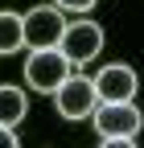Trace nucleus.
Returning a JSON list of instances; mask_svg holds the SVG:
<instances>
[{"instance_id":"0eeeda50","label":"nucleus","mask_w":144,"mask_h":148,"mask_svg":"<svg viewBox=\"0 0 144 148\" xmlns=\"http://www.w3.org/2000/svg\"><path fill=\"white\" fill-rule=\"evenodd\" d=\"M25 115H29V99H25V90L12 86V82H4V86H0V127H16Z\"/></svg>"},{"instance_id":"6e6552de","label":"nucleus","mask_w":144,"mask_h":148,"mask_svg":"<svg viewBox=\"0 0 144 148\" xmlns=\"http://www.w3.org/2000/svg\"><path fill=\"white\" fill-rule=\"evenodd\" d=\"M25 49V16L21 12H0V53H16Z\"/></svg>"},{"instance_id":"1a4fd4ad","label":"nucleus","mask_w":144,"mask_h":148,"mask_svg":"<svg viewBox=\"0 0 144 148\" xmlns=\"http://www.w3.org/2000/svg\"><path fill=\"white\" fill-rule=\"evenodd\" d=\"M99 4V0H53V8H62V12H91Z\"/></svg>"},{"instance_id":"423d86ee","label":"nucleus","mask_w":144,"mask_h":148,"mask_svg":"<svg viewBox=\"0 0 144 148\" xmlns=\"http://www.w3.org/2000/svg\"><path fill=\"white\" fill-rule=\"evenodd\" d=\"M95 90H99V103H132L136 99V70L111 62L95 74Z\"/></svg>"},{"instance_id":"20e7f679","label":"nucleus","mask_w":144,"mask_h":148,"mask_svg":"<svg viewBox=\"0 0 144 148\" xmlns=\"http://www.w3.org/2000/svg\"><path fill=\"white\" fill-rule=\"evenodd\" d=\"M91 119H95V127H99L103 140H136L140 123H144V115H140L136 103H99V111Z\"/></svg>"},{"instance_id":"f03ea898","label":"nucleus","mask_w":144,"mask_h":148,"mask_svg":"<svg viewBox=\"0 0 144 148\" xmlns=\"http://www.w3.org/2000/svg\"><path fill=\"white\" fill-rule=\"evenodd\" d=\"M66 25H70V21L62 16V8H53V4L29 8V12H25V45H29V49H58Z\"/></svg>"},{"instance_id":"39448f33","label":"nucleus","mask_w":144,"mask_h":148,"mask_svg":"<svg viewBox=\"0 0 144 148\" xmlns=\"http://www.w3.org/2000/svg\"><path fill=\"white\" fill-rule=\"evenodd\" d=\"M70 62H91V58H99V49H103V29L95 25V21H74V25H66V33H62V45H58Z\"/></svg>"},{"instance_id":"9b49d317","label":"nucleus","mask_w":144,"mask_h":148,"mask_svg":"<svg viewBox=\"0 0 144 148\" xmlns=\"http://www.w3.org/2000/svg\"><path fill=\"white\" fill-rule=\"evenodd\" d=\"M99 148H136V140H103Z\"/></svg>"},{"instance_id":"7ed1b4c3","label":"nucleus","mask_w":144,"mask_h":148,"mask_svg":"<svg viewBox=\"0 0 144 148\" xmlns=\"http://www.w3.org/2000/svg\"><path fill=\"white\" fill-rule=\"evenodd\" d=\"M58 103V115L62 119H91L99 111V90H95V78H82V74H70L66 86L53 95Z\"/></svg>"},{"instance_id":"9d476101","label":"nucleus","mask_w":144,"mask_h":148,"mask_svg":"<svg viewBox=\"0 0 144 148\" xmlns=\"http://www.w3.org/2000/svg\"><path fill=\"white\" fill-rule=\"evenodd\" d=\"M0 148H21V144H16V132H12V127H0Z\"/></svg>"},{"instance_id":"f257e3e1","label":"nucleus","mask_w":144,"mask_h":148,"mask_svg":"<svg viewBox=\"0 0 144 148\" xmlns=\"http://www.w3.org/2000/svg\"><path fill=\"white\" fill-rule=\"evenodd\" d=\"M70 66L74 62L62 49H33L25 58V82L33 90H41V95H58L66 86V78H70Z\"/></svg>"}]
</instances>
